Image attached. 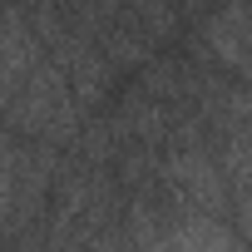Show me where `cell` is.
Instances as JSON below:
<instances>
[{
    "instance_id": "6da1fadb",
    "label": "cell",
    "mask_w": 252,
    "mask_h": 252,
    "mask_svg": "<svg viewBox=\"0 0 252 252\" xmlns=\"http://www.w3.org/2000/svg\"><path fill=\"white\" fill-rule=\"evenodd\" d=\"M208 45H213L218 60H227L232 69L252 74V10L242 5V0H232L227 10L213 15V25H208Z\"/></svg>"
}]
</instances>
